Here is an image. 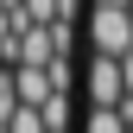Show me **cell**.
I'll list each match as a JSON object with an SVG mask.
<instances>
[{
	"mask_svg": "<svg viewBox=\"0 0 133 133\" xmlns=\"http://www.w3.org/2000/svg\"><path fill=\"white\" fill-rule=\"evenodd\" d=\"M0 133H51V127H44V114H38V108H19V114H13Z\"/></svg>",
	"mask_w": 133,
	"mask_h": 133,
	"instance_id": "5",
	"label": "cell"
},
{
	"mask_svg": "<svg viewBox=\"0 0 133 133\" xmlns=\"http://www.w3.org/2000/svg\"><path fill=\"white\" fill-rule=\"evenodd\" d=\"M95 6H127V0H95Z\"/></svg>",
	"mask_w": 133,
	"mask_h": 133,
	"instance_id": "6",
	"label": "cell"
},
{
	"mask_svg": "<svg viewBox=\"0 0 133 133\" xmlns=\"http://www.w3.org/2000/svg\"><path fill=\"white\" fill-rule=\"evenodd\" d=\"M133 121H127V114L121 108H89V121H82V133H127Z\"/></svg>",
	"mask_w": 133,
	"mask_h": 133,
	"instance_id": "4",
	"label": "cell"
},
{
	"mask_svg": "<svg viewBox=\"0 0 133 133\" xmlns=\"http://www.w3.org/2000/svg\"><path fill=\"white\" fill-rule=\"evenodd\" d=\"M127 13H133V0H127Z\"/></svg>",
	"mask_w": 133,
	"mask_h": 133,
	"instance_id": "7",
	"label": "cell"
},
{
	"mask_svg": "<svg viewBox=\"0 0 133 133\" xmlns=\"http://www.w3.org/2000/svg\"><path fill=\"white\" fill-rule=\"evenodd\" d=\"M13 95H19V108H44V102L57 95V82H51V70L19 63V70H13Z\"/></svg>",
	"mask_w": 133,
	"mask_h": 133,
	"instance_id": "3",
	"label": "cell"
},
{
	"mask_svg": "<svg viewBox=\"0 0 133 133\" xmlns=\"http://www.w3.org/2000/svg\"><path fill=\"white\" fill-rule=\"evenodd\" d=\"M89 108H127V82H121V57H89Z\"/></svg>",
	"mask_w": 133,
	"mask_h": 133,
	"instance_id": "2",
	"label": "cell"
},
{
	"mask_svg": "<svg viewBox=\"0 0 133 133\" xmlns=\"http://www.w3.org/2000/svg\"><path fill=\"white\" fill-rule=\"evenodd\" d=\"M89 44H95V57H127L133 51V13L127 6H89Z\"/></svg>",
	"mask_w": 133,
	"mask_h": 133,
	"instance_id": "1",
	"label": "cell"
},
{
	"mask_svg": "<svg viewBox=\"0 0 133 133\" xmlns=\"http://www.w3.org/2000/svg\"><path fill=\"white\" fill-rule=\"evenodd\" d=\"M127 133H133V127H127Z\"/></svg>",
	"mask_w": 133,
	"mask_h": 133,
	"instance_id": "8",
	"label": "cell"
}]
</instances>
